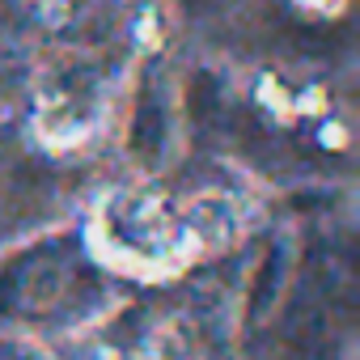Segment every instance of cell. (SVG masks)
<instances>
[{"label":"cell","instance_id":"1","mask_svg":"<svg viewBox=\"0 0 360 360\" xmlns=\"http://www.w3.org/2000/svg\"><path fill=\"white\" fill-rule=\"evenodd\" d=\"M102 255L127 271H174L208 246L229 242V208L221 200H195L191 212H174L161 195H119L106 204Z\"/></svg>","mask_w":360,"mask_h":360}]
</instances>
